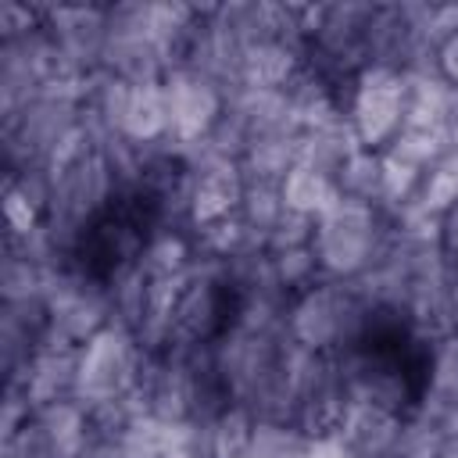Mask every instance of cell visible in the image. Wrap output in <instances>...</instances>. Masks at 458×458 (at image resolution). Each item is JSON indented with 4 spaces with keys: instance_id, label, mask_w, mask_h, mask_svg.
<instances>
[{
    "instance_id": "obj_11",
    "label": "cell",
    "mask_w": 458,
    "mask_h": 458,
    "mask_svg": "<svg viewBox=\"0 0 458 458\" xmlns=\"http://www.w3.org/2000/svg\"><path fill=\"white\" fill-rule=\"evenodd\" d=\"M419 401L437 408H458V333L433 336L426 354V390Z\"/></svg>"
},
{
    "instance_id": "obj_12",
    "label": "cell",
    "mask_w": 458,
    "mask_h": 458,
    "mask_svg": "<svg viewBox=\"0 0 458 458\" xmlns=\"http://www.w3.org/2000/svg\"><path fill=\"white\" fill-rule=\"evenodd\" d=\"M336 190L347 200L369 204L383 211V154L379 150H354L344 168L336 172Z\"/></svg>"
},
{
    "instance_id": "obj_14",
    "label": "cell",
    "mask_w": 458,
    "mask_h": 458,
    "mask_svg": "<svg viewBox=\"0 0 458 458\" xmlns=\"http://www.w3.org/2000/svg\"><path fill=\"white\" fill-rule=\"evenodd\" d=\"M311 437L286 419H254L250 458H304Z\"/></svg>"
},
{
    "instance_id": "obj_7",
    "label": "cell",
    "mask_w": 458,
    "mask_h": 458,
    "mask_svg": "<svg viewBox=\"0 0 458 458\" xmlns=\"http://www.w3.org/2000/svg\"><path fill=\"white\" fill-rule=\"evenodd\" d=\"M301 161V132H268L254 136L240 154L243 182H283L286 172Z\"/></svg>"
},
{
    "instance_id": "obj_9",
    "label": "cell",
    "mask_w": 458,
    "mask_h": 458,
    "mask_svg": "<svg viewBox=\"0 0 458 458\" xmlns=\"http://www.w3.org/2000/svg\"><path fill=\"white\" fill-rule=\"evenodd\" d=\"M283 186V200L290 211L304 215V218H322L336 200H340V190H336V179L308 161H297L286 179L279 182Z\"/></svg>"
},
{
    "instance_id": "obj_1",
    "label": "cell",
    "mask_w": 458,
    "mask_h": 458,
    "mask_svg": "<svg viewBox=\"0 0 458 458\" xmlns=\"http://www.w3.org/2000/svg\"><path fill=\"white\" fill-rule=\"evenodd\" d=\"M372 315H376V308L361 297V290L354 283L322 276L308 290L290 297L286 333L293 344H301L308 351L340 354V351L369 340Z\"/></svg>"
},
{
    "instance_id": "obj_19",
    "label": "cell",
    "mask_w": 458,
    "mask_h": 458,
    "mask_svg": "<svg viewBox=\"0 0 458 458\" xmlns=\"http://www.w3.org/2000/svg\"><path fill=\"white\" fill-rule=\"evenodd\" d=\"M437 458H458V451H440Z\"/></svg>"
},
{
    "instance_id": "obj_17",
    "label": "cell",
    "mask_w": 458,
    "mask_h": 458,
    "mask_svg": "<svg viewBox=\"0 0 458 458\" xmlns=\"http://www.w3.org/2000/svg\"><path fill=\"white\" fill-rule=\"evenodd\" d=\"M304 458H354V454L347 451V444L336 433H322V437H311Z\"/></svg>"
},
{
    "instance_id": "obj_2",
    "label": "cell",
    "mask_w": 458,
    "mask_h": 458,
    "mask_svg": "<svg viewBox=\"0 0 458 458\" xmlns=\"http://www.w3.org/2000/svg\"><path fill=\"white\" fill-rule=\"evenodd\" d=\"M390 240L394 222L386 218V211L340 197L322 218H315L311 250L326 279L354 283L383 258Z\"/></svg>"
},
{
    "instance_id": "obj_18",
    "label": "cell",
    "mask_w": 458,
    "mask_h": 458,
    "mask_svg": "<svg viewBox=\"0 0 458 458\" xmlns=\"http://www.w3.org/2000/svg\"><path fill=\"white\" fill-rule=\"evenodd\" d=\"M440 247H444V254L458 258V204L440 218Z\"/></svg>"
},
{
    "instance_id": "obj_3",
    "label": "cell",
    "mask_w": 458,
    "mask_h": 458,
    "mask_svg": "<svg viewBox=\"0 0 458 458\" xmlns=\"http://www.w3.org/2000/svg\"><path fill=\"white\" fill-rule=\"evenodd\" d=\"M147 347L140 344V336L125 326H104L97 336H89L79 347V361H75V401H82L86 408H100L111 404L132 390H140L143 383V369H147Z\"/></svg>"
},
{
    "instance_id": "obj_8",
    "label": "cell",
    "mask_w": 458,
    "mask_h": 458,
    "mask_svg": "<svg viewBox=\"0 0 458 458\" xmlns=\"http://www.w3.org/2000/svg\"><path fill=\"white\" fill-rule=\"evenodd\" d=\"M122 136L136 140V143H161L172 136V122H168V100H165V86L161 82H140L132 86L125 118H122Z\"/></svg>"
},
{
    "instance_id": "obj_4",
    "label": "cell",
    "mask_w": 458,
    "mask_h": 458,
    "mask_svg": "<svg viewBox=\"0 0 458 458\" xmlns=\"http://www.w3.org/2000/svg\"><path fill=\"white\" fill-rule=\"evenodd\" d=\"M344 114L365 150H383L404 129V114H408L404 75L379 64L361 68L347 86Z\"/></svg>"
},
{
    "instance_id": "obj_6",
    "label": "cell",
    "mask_w": 458,
    "mask_h": 458,
    "mask_svg": "<svg viewBox=\"0 0 458 458\" xmlns=\"http://www.w3.org/2000/svg\"><path fill=\"white\" fill-rule=\"evenodd\" d=\"M304 68V47L290 39H265L243 54V86L286 89Z\"/></svg>"
},
{
    "instance_id": "obj_13",
    "label": "cell",
    "mask_w": 458,
    "mask_h": 458,
    "mask_svg": "<svg viewBox=\"0 0 458 458\" xmlns=\"http://www.w3.org/2000/svg\"><path fill=\"white\" fill-rule=\"evenodd\" d=\"M286 200H283V186L279 182H243V193H240V222L265 240L268 247V236L276 233V225L286 218Z\"/></svg>"
},
{
    "instance_id": "obj_15",
    "label": "cell",
    "mask_w": 458,
    "mask_h": 458,
    "mask_svg": "<svg viewBox=\"0 0 458 458\" xmlns=\"http://www.w3.org/2000/svg\"><path fill=\"white\" fill-rule=\"evenodd\" d=\"M419 211L433 215V218H444L454 204H458V154H447L444 161H437L422 182H419V193L411 200Z\"/></svg>"
},
{
    "instance_id": "obj_16",
    "label": "cell",
    "mask_w": 458,
    "mask_h": 458,
    "mask_svg": "<svg viewBox=\"0 0 458 458\" xmlns=\"http://www.w3.org/2000/svg\"><path fill=\"white\" fill-rule=\"evenodd\" d=\"M437 68L451 86H458V29L437 43Z\"/></svg>"
},
{
    "instance_id": "obj_5",
    "label": "cell",
    "mask_w": 458,
    "mask_h": 458,
    "mask_svg": "<svg viewBox=\"0 0 458 458\" xmlns=\"http://www.w3.org/2000/svg\"><path fill=\"white\" fill-rule=\"evenodd\" d=\"M165 86V100H168V122H172V143H193L200 136H208L215 129V122L225 111V93L200 79L197 72L175 64L168 68V75L161 79Z\"/></svg>"
},
{
    "instance_id": "obj_10",
    "label": "cell",
    "mask_w": 458,
    "mask_h": 458,
    "mask_svg": "<svg viewBox=\"0 0 458 458\" xmlns=\"http://www.w3.org/2000/svg\"><path fill=\"white\" fill-rule=\"evenodd\" d=\"M354 150H361V143H358L347 114H340V118H333V122H326V125H318L311 132H301V161L329 172L333 179H336V172L344 168V161Z\"/></svg>"
}]
</instances>
